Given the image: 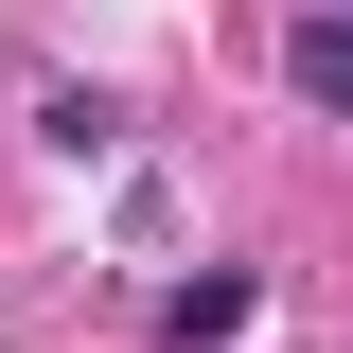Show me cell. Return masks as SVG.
Listing matches in <instances>:
<instances>
[{"label":"cell","instance_id":"cell-1","mask_svg":"<svg viewBox=\"0 0 353 353\" xmlns=\"http://www.w3.org/2000/svg\"><path fill=\"white\" fill-rule=\"evenodd\" d=\"M248 318H265V283H248V265H194V283L159 301V353H230Z\"/></svg>","mask_w":353,"mask_h":353},{"label":"cell","instance_id":"cell-2","mask_svg":"<svg viewBox=\"0 0 353 353\" xmlns=\"http://www.w3.org/2000/svg\"><path fill=\"white\" fill-rule=\"evenodd\" d=\"M283 88H301L318 124H353V0H336V18H301V36H283Z\"/></svg>","mask_w":353,"mask_h":353}]
</instances>
